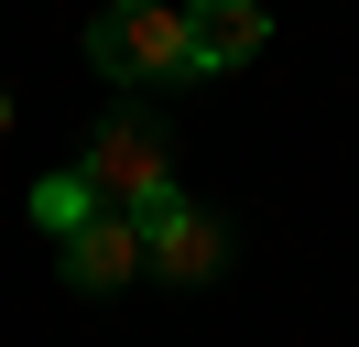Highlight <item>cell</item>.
<instances>
[{"label": "cell", "mask_w": 359, "mask_h": 347, "mask_svg": "<svg viewBox=\"0 0 359 347\" xmlns=\"http://www.w3.org/2000/svg\"><path fill=\"white\" fill-rule=\"evenodd\" d=\"M131 228H142V260H153L163 282H207V271L229 260V228H218L207 206H185L175 185H163L153 206H131Z\"/></svg>", "instance_id": "7a4b0ae2"}, {"label": "cell", "mask_w": 359, "mask_h": 347, "mask_svg": "<svg viewBox=\"0 0 359 347\" xmlns=\"http://www.w3.org/2000/svg\"><path fill=\"white\" fill-rule=\"evenodd\" d=\"M88 65L120 87H175V76H196V33H185L175 0H120V11L88 22Z\"/></svg>", "instance_id": "6da1fadb"}, {"label": "cell", "mask_w": 359, "mask_h": 347, "mask_svg": "<svg viewBox=\"0 0 359 347\" xmlns=\"http://www.w3.org/2000/svg\"><path fill=\"white\" fill-rule=\"evenodd\" d=\"M131 271H153V260H142V228H131L120 206H109V217H88V228L66 239V282H76V293H120Z\"/></svg>", "instance_id": "277c9868"}, {"label": "cell", "mask_w": 359, "mask_h": 347, "mask_svg": "<svg viewBox=\"0 0 359 347\" xmlns=\"http://www.w3.org/2000/svg\"><path fill=\"white\" fill-rule=\"evenodd\" d=\"M0 130H11V87H0Z\"/></svg>", "instance_id": "52a82bcc"}, {"label": "cell", "mask_w": 359, "mask_h": 347, "mask_svg": "<svg viewBox=\"0 0 359 347\" xmlns=\"http://www.w3.org/2000/svg\"><path fill=\"white\" fill-rule=\"evenodd\" d=\"M33 217H44L55 239H76L88 217H109V206H98V185H88V174H44V185H33Z\"/></svg>", "instance_id": "8992f818"}, {"label": "cell", "mask_w": 359, "mask_h": 347, "mask_svg": "<svg viewBox=\"0 0 359 347\" xmlns=\"http://www.w3.org/2000/svg\"><path fill=\"white\" fill-rule=\"evenodd\" d=\"M185 33H196V76L207 65H250L272 43V11L262 0H185Z\"/></svg>", "instance_id": "5b68a950"}, {"label": "cell", "mask_w": 359, "mask_h": 347, "mask_svg": "<svg viewBox=\"0 0 359 347\" xmlns=\"http://www.w3.org/2000/svg\"><path fill=\"white\" fill-rule=\"evenodd\" d=\"M76 174H88L98 206H120V217L153 206V195L175 185V174H163V130H153V120H109V130L88 141V163H76Z\"/></svg>", "instance_id": "3957f363"}]
</instances>
